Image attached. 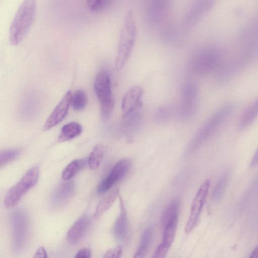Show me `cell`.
Segmentation results:
<instances>
[{
	"mask_svg": "<svg viewBox=\"0 0 258 258\" xmlns=\"http://www.w3.org/2000/svg\"><path fill=\"white\" fill-rule=\"evenodd\" d=\"M36 0H23L11 23L9 41L12 45L19 44L27 35L34 21Z\"/></svg>",
	"mask_w": 258,
	"mask_h": 258,
	"instance_id": "1",
	"label": "cell"
},
{
	"mask_svg": "<svg viewBox=\"0 0 258 258\" xmlns=\"http://www.w3.org/2000/svg\"><path fill=\"white\" fill-rule=\"evenodd\" d=\"M137 27L133 12L129 11L123 21L119 39L115 67L121 70L125 65L135 45Z\"/></svg>",
	"mask_w": 258,
	"mask_h": 258,
	"instance_id": "2",
	"label": "cell"
},
{
	"mask_svg": "<svg viewBox=\"0 0 258 258\" xmlns=\"http://www.w3.org/2000/svg\"><path fill=\"white\" fill-rule=\"evenodd\" d=\"M95 94L100 102L101 116L108 118L114 107L111 78L106 70L100 71L96 75L94 83Z\"/></svg>",
	"mask_w": 258,
	"mask_h": 258,
	"instance_id": "3",
	"label": "cell"
},
{
	"mask_svg": "<svg viewBox=\"0 0 258 258\" xmlns=\"http://www.w3.org/2000/svg\"><path fill=\"white\" fill-rule=\"evenodd\" d=\"M234 105L225 103L218 108L207 120L195 136L192 143L194 148L204 142L232 114Z\"/></svg>",
	"mask_w": 258,
	"mask_h": 258,
	"instance_id": "4",
	"label": "cell"
},
{
	"mask_svg": "<svg viewBox=\"0 0 258 258\" xmlns=\"http://www.w3.org/2000/svg\"><path fill=\"white\" fill-rule=\"evenodd\" d=\"M12 229V245L14 250H22L27 241L29 234V221L27 214L22 209H17L11 218Z\"/></svg>",
	"mask_w": 258,
	"mask_h": 258,
	"instance_id": "5",
	"label": "cell"
},
{
	"mask_svg": "<svg viewBox=\"0 0 258 258\" xmlns=\"http://www.w3.org/2000/svg\"><path fill=\"white\" fill-rule=\"evenodd\" d=\"M179 205L178 199L172 200L165 210L162 218L163 233L162 242L160 244L169 249L176 234Z\"/></svg>",
	"mask_w": 258,
	"mask_h": 258,
	"instance_id": "6",
	"label": "cell"
},
{
	"mask_svg": "<svg viewBox=\"0 0 258 258\" xmlns=\"http://www.w3.org/2000/svg\"><path fill=\"white\" fill-rule=\"evenodd\" d=\"M210 185V181L207 179L203 182L198 189L193 200L190 209V215L185 227L187 233L191 232L195 227L204 205Z\"/></svg>",
	"mask_w": 258,
	"mask_h": 258,
	"instance_id": "7",
	"label": "cell"
},
{
	"mask_svg": "<svg viewBox=\"0 0 258 258\" xmlns=\"http://www.w3.org/2000/svg\"><path fill=\"white\" fill-rule=\"evenodd\" d=\"M222 55L217 49L213 47L202 50L195 58L198 70L202 73H209L217 69L221 64Z\"/></svg>",
	"mask_w": 258,
	"mask_h": 258,
	"instance_id": "8",
	"label": "cell"
},
{
	"mask_svg": "<svg viewBox=\"0 0 258 258\" xmlns=\"http://www.w3.org/2000/svg\"><path fill=\"white\" fill-rule=\"evenodd\" d=\"M130 167L131 162L128 159H123L118 161L113 166L109 174L101 182L97 188V192L103 194L109 190L126 175Z\"/></svg>",
	"mask_w": 258,
	"mask_h": 258,
	"instance_id": "9",
	"label": "cell"
},
{
	"mask_svg": "<svg viewBox=\"0 0 258 258\" xmlns=\"http://www.w3.org/2000/svg\"><path fill=\"white\" fill-rule=\"evenodd\" d=\"M216 0H197L187 12L183 29L188 31L192 28L213 6Z\"/></svg>",
	"mask_w": 258,
	"mask_h": 258,
	"instance_id": "10",
	"label": "cell"
},
{
	"mask_svg": "<svg viewBox=\"0 0 258 258\" xmlns=\"http://www.w3.org/2000/svg\"><path fill=\"white\" fill-rule=\"evenodd\" d=\"M172 0H149L146 14L148 20L153 24H159L166 18Z\"/></svg>",
	"mask_w": 258,
	"mask_h": 258,
	"instance_id": "11",
	"label": "cell"
},
{
	"mask_svg": "<svg viewBox=\"0 0 258 258\" xmlns=\"http://www.w3.org/2000/svg\"><path fill=\"white\" fill-rule=\"evenodd\" d=\"M72 93L68 91L58 103L43 126L45 131L49 130L59 124L65 118L71 105Z\"/></svg>",
	"mask_w": 258,
	"mask_h": 258,
	"instance_id": "12",
	"label": "cell"
},
{
	"mask_svg": "<svg viewBox=\"0 0 258 258\" xmlns=\"http://www.w3.org/2000/svg\"><path fill=\"white\" fill-rule=\"evenodd\" d=\"M143 93V89L137 86L132 87L127 91L121 103V109L124 116L129 115L141 106Z\"/></svg>",
	"mask_w": 258,
	"mask_h": 258,
	"instance_id": "13",
	"label": "cell"
},
{
	"mask_svg": "<svg viewBox=\"0 0 258 258\" xmlns=\"http://www.w3.org/2000/svg\"><path fill=\"white\" fill-rule=\"evenodd\" d=\"M120 214L114 225L113 232L116 239L122 242H125L129 236V224L126 208L120 197Z\"/></svg>",
	"mask_w": 258,
	"mask_h": 258,
	"instance_id": "14",
	"label": "cell"
},
{
	"mask_svg": "<svg viewBox=\"0 0 258 258\" xmlns=\"http://www.w3.org/2000/svg\"><path fill=\"white\" fill-rule=\"evenodd\" d=\"M89 224L90 219L88 216L83 215L79 218L68 230V242L73 245L79 242L87 231Z\"/></svg>",
	"mask_w": 258,
	"mask_h": 258,
	"instance_id": "15",
	"label": "cell"
},
{
	"mask_svg": "<svg viewBox=\"0 0 258 258\" xmlns=\"http://www.w3.org/2000/svg\"><path fill=\"white\" fill-rule=\"evenodd\" d=\"M258 117V97L251 102L241 114L237 124L238 129L243 131Z\"/></svg>",
	"mask_w": 258,
	"mask_h": 258,
	"instance_id": "16",
	"label": "cell"
},
{
	"mask_svg": "<svg viewBox=\"0 0 258 258\" xmlns=\"http://www.w3.org/2000/svg\"><path fill=\"white\" fill-rule=\"evenodd\" d=\"M74 192V185L72 182H66L56 190L52 198V202L55 206H60L69 201Z\"/></svg>",
	"mask_w": 258,
	"mask_h": 258,
	"instance_id": "17",
	"label": "cell"
},
{
	"mask_svg": "<svg viewBox=\"0 0 258 258\" xmlns=\"http://www.w3.org/2000/svg\"><path fill=\"white\" fill-rule=\"evenodd\" d=\"M119 191V188H116L100 201L94 213L93 216L95 219L99 218L111 207L118 196Z\"/></svg>",
	"mask_w": 258,
	"mask_h": 258,
	"instance_id": "18",
	"label": "cell"
},
{
	"mask_svg": "<svg viewBox=\"0 0 258 258\" xmlns=\"http://www.w3.org/2000/svg\"><path fill=\"white\" fill-rule=\"evenodd\" d=\"M82 131V126L76 122H71L65 124L61 130L58 137L60 142L71 140L80 135Z\"/></svg>",
	"mask_w": 258,
	"mask_h": 258,
	"instance_id": "19",
	"label": "cell"
},
{
	"mask_svg": "<svg viewBox=\"0 0 258 258\" xmlns=\"http://www.w3.org/2000/svg\"><path fill=\"white\" fill-rule=\"evenodd\" d=\"M153 236V230L150 227L143 232L135 257H143L145 256L150 246Z\"/></svg>",
	"mask_w": 258,
	"mask_h": 258,
	"instance_id": "20",
	"label": "cell"
},
{
	"mask_svg": "<svg viewBox=\"0 0 258 258\" xmlns=\"http://www.w3.org/2000/svg\"><path fill=\"white\" fill-rule=\"evenodd\" d=\"M104 147L101 144L96 145L91 152L89 159L88 165L91 170L98 168L103 159L104 154Z\"/></svg>",
	"mask_w": 258,
	"mask_h": 258,
	"instance_id": "21",
	"label": "cell"
},
{
	"mask_svg": "<svg viewBox=\"0 0 258 258\" xmlns=\"http://www.w3.org/2000/svg\"><path fill=\"white\" fill-rule=\"evenodd\" d=\"M85 160L76 159L69 164L64 169L62 178L64 180H68L74 177L84 166Z\"/></svg>",
	"mask_w": 258,
	"mask_h": 258,
	"instance_id": "22",
	"label": "cell"
},
{
	"mask_svg": "<svg viewBox=\"0 0 258 258\" xmlns=\"http://www.w3.org/2000/svg\"><path fill=\"white\" fill-rule=\"evenodd\" d=\"M87 102V97L85 91L82 89L76 90L71 96V105L75 111L83 110Z\"/></svg>",
	"mask_w": 258,
	"mask_h": 258,
	"instance_id": "23",
	"label": "cell"
},
{
	"mask_svg": "<svg viewBox=\"0 0 258 258\" xmlns=\"http://www.w3.org/2000/svg\"><path fill=\"white\" fill-rule=\"evenodd\" d=\"M115 0H86L87 7L94 12H100L109 8Z\"/></svg>",
	"mask_w": 258,
	"mask_h": 258,
	"instance_id": "24",
	"label": "cell"
},
{
	"mask_svg": "<svg viewBox=\"0 0 258 258\" xmlns=\"http://www.w3.org/2000/svg\"><path fill=\"white\" fill-rule=\"evenodd\" d=\"M20 150L18 149H8L2 150L0 153V166L7 165L14 160L20 154Z\"/></svg>",
	"mask_w": 258,
	"mask_h": 258,
	"instance_id": "25",
	"label": "cell"
},
{
	"mask_svg": "<svg viewBox=\"0 0 258 258\" xmlns=\"http://www.w3.org/2000/svg\"><path fill=\"white\" fill-rule=\"evenodd\" d=\"M228 179V174H225L222 176L216 184L213 189L212 198L214 201L220 200L224 191Z\"/></svg>",
	"mask_w": 258,
	"mask_h": 258,
	"instance_id": "26",
	"label": "cell"
},
{
	"mask_svg": "<svg viewBox=\"0 0 258 258\" xmlns=\"http://www.w3.org/2000/svg\"><path fill=\"white\" fill-rule=\"evenodd\" d=\"M122 254V248L117 246L107 250L103 255V257H120Z\"/></svg>",
	"mask_w": 258,
	"mask_h": 258,
	"instance_id": "27",
	"label": "cell"
},
{
	"mask_svg": "<svg viewBox=\"0 0 258 258\" xmlns=\"http://www.w3.org/2000/svg\"><path fill=\"white\" fill-rule=\"evenodd\" d=\"M91 256V252L88 248H82L80 249L76 254L75 257L78 258H89Z\"/></svg>",
	"mask_w": 258,
	"mask_h": 258,
	"instance_id": "28",
	"label": "cell"
},
{
	"mask_svg": "<svg viewBox=\"0 0 258 258\" xmlns=\"http://www.w3.org/2000/svg\"><path fill=\"white\" fill-rule=\"evenodd\" d=\"M34 257H47V253L45 248L42 246L39 247L36 251Z\"/></svg>",
	"mask_w": 258,
	"mask_h": 258,
	"instance_id": "29",
	"label": "cell"
},
{
	"mask_svg": "<svg viewBox=\"0 0 258 258\" xmlns=\"http://www.w3.org/2000/svg\"><path fill=\"white\" fill-rule=\"evenodd\" d=\"M258 164V148L255 151L250 164L251 167H254Z\"/></svg>",
	"mask_w": 258,
	"mask_h": 258,
	"instance_id": "30",
	"label": "cell"
},
{
	"mask_svg": "<svg viewBox=\"0 0 258 258\" xmlns=\"http://www.w3.org/2000/svg\"><path fill=\"white\" fill-rule=\"evenodd\" d=\"M250 257L258 258V245L256 247V248L253 251Z\"/></svg>",
	"mask_w": 258,
	"mask_h": 258,
	"instance_id": "31",
	"label": "cell"
}]
</instances>
